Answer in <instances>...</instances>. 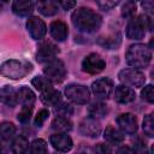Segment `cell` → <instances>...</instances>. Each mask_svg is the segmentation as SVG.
<instances>
[{
	"label": "cell",
	"mask_w": 154,
	"mask_h": 154,
	"mask_svg": "<svg viewBox=\"0 0 154 154\" xmlns=\"http://www.w3.org/2000/svg\"><path fill=\"white\" fill-rule=\"evenodd\" d=\"M136 8H137V5L135 1H125L122 6V10H120L122 17L131 19L136 14Z\"/></svg>",
	"instance_id": "cell-30"
},
{
	"label": "cell",
	"mask_w": 154,
	"mask_h": 154,
	"mask_svg": "<svg viewBox=\"0 0 154 154\" xmlns=\"http://www.w3.org/2000/svg\"><path fill=\"white\" fill-rule=\"evenodd\" d=\"M78 154H82V153H78Z\"/></svg>",
	"instance_id": "cell-43"
},
{
	"label": "cell",
	"mask_w": 154,
	"mask_h": 154,
	"mask_svg": "<svg viewBox=\"0 0 154 154\" xmlns=\"http://www.w3.org/2000/svg\"><path fill=\"white\" fill-rule=\"evenodd\" d=\"M136 99V94L135 90L130 87L126 85H117L114 89V100L118 103L125 105V103H130Z\"/></svg>",
	"instance_id": "cell-15"
},
{
	"label": "cell",
	"mask_w": 154,
	"mask_h": 154,
	"mask_svg": "<svg viewBox=\"0 0 154 154\" xmlns=\"http://www.w3.org/2000/svg\"><path fill=\"white\" fill-rule=\"evenodd\" d=\"M52 129L55 130L57 132H67L72 129V123L69 118L57 116L52 120Z\"/></svg>",
	"instance_id": "cell-25"
},
{
	"label": "cell",
	"mask_w": 154,
	"mask_h": 154,
	"mask_svg": "<svg viewBox=\"0 0 154 154\" xmlns=\"http://www.w3.org/2000/svg\"><path fill=\"white\" fill-rule=\"evenodd\" d=\"M147 29L152 30V17L149 16H136L129 19V23L126 25V37L129 40H142L146 36Z\"/></svg>",
	"instance_id": "cell-4"
},
{
	"label": "cell",
	"mask_w": 154,
	"mask_h": 154,
	"mask_svg": "<svg viewBox=\"0 0 154 154\" xmlns=\"http://www.w3.org/2000/svg\"><path fill=\"white\" fill-rule=\"evenodd\" d=\"M32 71V64L26 60L10 59L0 65V75L10 79H22Z\"/></svg>",
	"instance_id": "cell-2"
},
{
	"label": "cell",
	"mask_w": 154,
	"mask_h": 154,
	"mask_svg": "<svg viewBox=\"0 0 154 154\" xmlns=\"http://www.w3.org/2000/svg\"><path fill=\"white\" fill-rule=\"evenodd\" d=\"M43 73L52 83L53 82L54 83H60L66 77V69H65L64 63L60 59L55 58V59L45 64Z\"/></svg>",
	"instance_id": "cell-5"
},
{
	"label": "cell",
	"mask_w": 154,
	"mask_h": 154,
	"mask_svg": "<svg viewBox=\"0 0 154 154\" xmlns=\"http://www.w3.org/2000/svg\"><path fill=\"white\" fill-rule=\"evenodd\" d=\"M146 154H150V153H146Z\"/></svg>",
	"instance_id": "cell-42"
},
{
	"label": "cell",
	"mask_w": 154,
	"mask_h": 154,
	"mask_svg": "<svg viewBox=\"0 0 154 154\" xmlns=\"http://www.w3.org/2000/svg\"><path fill=\"white\" fill-rule=\"evenodd\" d=\"M28 149H29V141L26 140V137L22 135L16 136L11 144L12 153L13 154H26Z\"/></svg>",
	"instance_id": "cell-23"
},
{
	"label": "cell",
	"mask_w": 154,
	"mask_h": 154,
	"mask_svg": "<svg viewBox=\"0 0 154 154\" xmlns=\"http://www.w3.org/2000/svg\"><path fill=\"white\" fill-rule=\"evenodd\" d=\"M31 114H32V106H23L22 109L19 111V113L17 114V119L19 123L26 124V123H29Z\"/></svg>",
	"instance_id": "cell-33"
},
{
	"label": "cell",
	"mask_w": 154,
	"mask_h": 154,
	"mask_svg": "<svg viewBox=\"0 0 154 154\" xmlns=\"http://www.w3.org/2000/svg\"><path fill=\"white\" fill-rule=\"evenodd\" d=\"M116 122L123 134L134 135L138 129L137 118L132 113H122L117 117Z\"/></svg>",
	"instance_id": "cell-12"
},
{
	"label": "cell",
	"mask_w": 154,
	"mask_h": 154,
	"mask_svg": "<svg viewBox=\"0 0 154 154\" xmlns=\"http://www.w3.org/2000/svg\"><path fill=\"white\" fill-rule=\"evenodd\" d=\"M119 81L123 83V85H129L134 88H141L146 83V76L135 69H123L118 73Z\"/></svg>",
	"instance_id": "cell-6"
},
{
	"label": "cell",
	"mask_w": 154,
	"mask_h": 154,
	"mask_svg": "<svg viewBox=\"0 0 154 154\" xmlns=\"http://www.w3.org/2000/svg\"><path fill=\"white\" fill-rule=\"evenodd\" d=\"M116 154H136V150L129 146H120L116 150Z\"/></svg>",
	"instance_id": "cell-39"
},
{
	"label": "cell",
	"mask_w": 154,
	"mask_h": 154,
	"mask_svg": "<svg viewBox=\"0 0 154 154\" xmlns=\"http://www.w3.org/2000/svg\"><path fill=\"white\" fill-rule=\"evenodd\" d=\"M49 141H51V144L53 146L54 149H57L59 152H63V153H66V152L71 150L72 147H73L72 138L66 132H57V134H53L51 136Z\"/></svg>",
	"instance_id": "cell-13"
},
{
	"label": "cell",
	"mask_w": 154,
	"mask_h": 154,
	"mask_svg": "<svg viewBox=\"0 0 154 154\" xmlns=\"http://www.w3.org/2000/svg\"><path fill=\"white\" fill-rule=\"evenodd\" d=\"M54 112L57 116L59 117H65L69 118L70 116H72L73 113V108L71 105L65 103V102H59L57 106H54Z\"/></svg>",
	"instance_id": "cell-31"
},
{
	"label": "cell",
	"mask_w": 154,
	"mask_h": 154,
	"mask_svg": "<svg viewBox=\"0 0 154 154\" xmlns=\"http://www.w3.org/2000/svg\"><path fill=\"white\" fill-rule=\"evenodd\" d=\"M26 30L34 40H42L47 32V25L40 17L31 16L26 20Z\"/></svg>",
	"instance_id": "cell-11"
},
{
	"label": "cell",
	"mask_w": 154,
	"mask_h": 154,
	"mask_svg": "<svg viewBox=\"0 0 154 154\" xmlns=\"http://www.w3.org/2000/svg\"><path fill=\"white\" fill-rule=\"evenodd\" d=\"M71 22L78 31L91 34L100 29L102 18L99 13L89 7H78L72 12Z\"/></svg>",
	"instance_id": "cell-1"
},
{
	"label": "cell",
	"mask_w": 154,
	"mask_h": 154,
	"mask_svg": "<svg viewBox=\"0 0 154 154\" xmlns=\"http://www.w3.org/2000/svg\"><path fill=\"white\" fill-rule=\"evenodd\" d=\"M96 4H97V6H99L101 10H103V11H109V10H112L113 7H116L119 2H118V1H108V0H106V1H96Z\"/></svg>",
	"instance_id": "cell-37"
},
{
	"label": "cell",
	"mask_w": 154,
	"mask_h": 154,
	"mask_svg": "<svg viewBox=\"0 0 154 154\" xmlns=\"http://www.w3.org/2000/svg\"><path fill=\"white\" fill-rule=\"evenodd\" d=\"M37 48L38 49L36 53V60L42 64H46V63L55 59V55L59 53V47L49 40L42 41Z\"/></svg>",
	"instance_id": "cell-9"
},
{
	"label": "cell",
	"mask_w": 154,
	"mask_h": 154,
	"mask_svg": "<svg viewBox=\"0 0 154 154\" xmlns=\"http://www.w3.org/2000/svg\"><path fill=\"white\" fill-rule=\"evenodd\" d=\"M49 32H51V36L58 41V42H63L67 38V35H69V29H67V25L60 20V19H57V20H53L49 25Z\"/></svg>",
	"instance_id": "cell-16"
},
{
	"label": "cell",
	"mask_w": 154,
	"mask_h": 154,
	"mask_svg": "<svg viewBox=\"0 0 154 154\" xmlns=\"http://www.w3.org/2000/svg\"><path fill=\"white\" fill-rule=\"evenodd\" d=\"M17 99L18 102H20L23 106H32L36 96L35 93L26 85H22L18 90H17Z\"/></svg>",
	"instance_id": "cell-20"
},
{
	"label": "cell",
	"mask_w": 154,
	"mask_h": 154,
	"mask_svg": "<svg viewBox=\"0 0 154 154\" xmlns=\"http://www.w3.org/2000/svg\"><path fill=\"white\" fill-rule=\"evenodd\" d=\"M79 132L83 136H88L91 138L97 137L101 134V125L96 119L93 118H85L79 123Z\"/></svg>",
	"instance_id": "cell-14"
},
{
	"label": "cell",
	"mask_w": 154,
	"mask_h": 154,
	"mask_svg": "<svg viewBox=\"0 0 154 154\" xmlns=\"http://www.w3.org/2000/svg\"><path fill=\"white\" fill-rule=\"evenodd\" d=\"M113 88H114V83L108 77L99 78V79H96L91 83V91L100 100L107 99L112 94Z\"/></svg>",
	"instance_id": "cell-10"
},
{
	"label": "cell",
	"mask_w": 154,
	"mask_h": 154,
	"mask_svg": "<svg viewBox=\"0 0 154 154\" xmlns=\"http://www.w3.org/2000/svg\"><path fill=\"white\" fill-rule=\"evenodd\" d=\"M47 143L42 138L34 140L29 146V154H47Z\"/></svg>",
	"instance_id": "cell-29"
},
{
	"label": "cell",
	"mask_w": 154,
	"mask_h": 154,
	"mask_svg": "<svg viewBox=\"0 0 154 154\" xmlns=\"http://www.w3.org/2000/svg\"><path fill=\"white\" fill-rule=\"evenodd\" d=\"M141 96L143 100H146L147 102L149 103H153L154 102V91H153V85L152 84H147L142 91H141Z\"/></svg>",
	"instance_id": "cell-34"
},
{
	"label": "cell",
	"mask_w": 154,
	"mask_h": 154,
	"mask_svg": "<svg viewBox=\"0 0 154 154\" xmlns=\"http://www.w3.org/2000/svg\"><path fill=\"white\" fill-rule=\"evenodd\" d=\"M0 154H6V149L4 147V144L0 143Z\"/></svg>",
	"instance_id": "cell-41"
},
{
	"label": "cell",
	"mask_w": 154,
	"mask_h": 154,
	"mask_svg": "<svg viewBox=\"0 0 154 154\" xmlns=\"http://www.w3.org/2000/svg\"><path fill=\"white\" fill-rule=\"evenodd\" d=\"M96 154H112V148L107 143H97L95 147Z\"/></svg>",
	"instance_id": "cell-36"
},
{
	"label": "cell",
	"mask_w": 154,
	"mask_h": 154,
	"mask_svg": "<svg viewBox=\"0 0 154 154\" xmlns=\"http://www.w3.org/2000/svg\"><path fill=\"white\" fill-rule=\"evenodd\" d=\"M143 131L148 137H153L154 136V122H153V114H147L143 119Z\"/></svg>",
	"instance_id": "cell-32"
},
{
	"label": "cell",
	"mask_w": 154,
	"mask_h": 154,
	"mask_svg": "<svg viewBox=\"0 0 154 154\" xmlns=\"http://www.w3.org/2000/svg\"><path fill=\"white\" fill-rule=\"evenodd\" d=\"M31 84L40 91V93H43L51 88H53V83L46 77V76H35L32 79H31Z\"/></svg>",
	"instance_id": "cell-28"
},
{
	"label": "cell",
	"mask_w": 154,
	"mask_h": 154,
	"mask_svg": "<svg viewBox=\"0 0 154 154\" xmlns=\"http://www.w3.org/2000/svg\"><path fill=\"white\" fill-rule=\"evenodd\" d=\"M103 138L109 143H120L124 141V135L120 130L113 128L112 125H108L103 131Z\"/></svg>",
	"instance_id": "cell-24"
},
{
	"label": "cell",
	"mask_w": 154,
	"mask_h": 154,
	"mask_svg": "<svg viewBox=\"0 0 154 154\" xmlns=\"http://www.w3.org/2000/svg\"><path fill=\"white\" fill-rule=\"evenodd\" d=\"M40 99L47 106H57L61 100V95H60L59 90H57L54 88H51V89L41 93Z\"/></svg>",
	"instance_id": "cell-21"
},
{
	"label": "cell",
	"mask_w": 154,
	"mask_h": 154,
	"mask_svg": "<svg viewBox=\"0 0 154 154\" xmlns=\"http://www.w3.org/2000/svg\"><path fill=\"white\" fill-rule=\"evenodd\" d=\"M48 116H49L48 109H46V108L40 109V111L37 112L36 117H35V120H34L35 125H36V126H38V128H41V126L45 124V122L48 119Z\"/></svg>",
	"instance_id": "cell-35"
},
{
	"label": "cell",
	"mask_w": 154,
	"mask_h": 154,
	"mask_svg": "<svg viewBox=\"0 0 154 154\" xmlns=\"http://www.w3.org/2000/svg\"><path fill=\"white\" fill-rule=\"evenodd\" d=\"M106 67V61L97 53H90L82 60V70L89 75H97Z\"/></svg>",
	"instance_id": "cell-8"
},
{
	"label": "cell",
	"mask_w": 154,
	"mask_h": 154,
	"mask_svg": "<svg viewBox=\"0 0 154 154\" xmlns=\"http://www.w3.org/2000/svg\"><path fill=\"white\" fill-rule=\"evenodd\" d=\"M11 8L13 13H16L17 16L25 17V16H29L34 11V4L28 0H17L12 2Z\"/></svg>",
	"instance_id": "cell-19"
},
{
	"label": "cell",
	"mask_w": 154,
	"mask_h": 154,
	"mask_svg": "<svg viewBox=\"0 0 154 154\" xmlns=\"http://www.w3.org/2000/svg\"><path fill=\"white\" fill-rule=\"evenodd\" d=\"M126 63L132 66L135 70L137 69H146L152 60V52L146 45L136 43L129 47L125 54Z\"/></svg>",
	"instance_id": "cell-3"
},
{
	"label": "cell",
	"mask_w": 154,
	"mask_h": 154,
	"mask_svg": "<svg viewBox=\"0 0 154 154\" xmlns=\"http://www.w3.org/2000/svg\"><path fill=\"white\" fill-rule=\"evenodd\" d=\"M37 6V10L40 13H42L43 16L46 17H51V16H54L57 12H58V8H59V4L57 1H53V0H46V1H38L36 4Z\"/></svg>",
	"instance_id": "cell-22"
},
{
	"label": "cell",
	"mask_w": 154,
	"mask_h": 154,
	"mask_svg": "<svg viewBox=\"0 0 154 154\" xmlns=\"http://www.w3.org/2000/svg\"><path fill=\"white\" fill-rule=\"evenodd\" d=\"M87 112L89 114V118H93V119L97 120V119L103 118L108 113V107L102 101H95V102H91L88 106Z\"/></svg>",
	"instance_id": "cell-18"
},
{
	"label": "cell",
	"mask_w": 154,
	"mask_h": 154,
	"mask_svg": "<svg viewBox=\"0 0 154 154\" xmlns=\"http://www.w3.org/2000/svg\"><path fill=\"white\" fill-rule=\"evenodd\" d=\"M16 125L11 122H2L0 124V138L4 141L11 140L16 135Z\"/></svg>",
	"instance_id": "cell-26"
},
{
	"label": "cell",
	"mask_w": 154,
	"mask_h": 154,
	"mask_svg": "<svg viewBox=\"0 0 154 154\" xmlns=\"http://www.w3.org/2000/svg\"><path fill=\"white\" fill-rule=\"evenodd\" d=\"M141 5H142L143 10L148 13V16H149V17H152V13H153V10H154V4H153V1L147 0V1H143Z\"/></svg>",
	"instance_id": "cell-38"
},
{
	"label": "cell",
	"mask_w": 154,
	"mask_h": 154,
	"mask_svg": "<svg viewBox=\"0 0 154 154\" xmlns=\"http://www.w3.org/2000/svg\"><path fill=\"white\" fill-rule=\"evenodd\" d=\"M97 43L102 47H106L108 49H116L119 45H120V35L118 34L116 36V34L109 35V36H105V37H99Z\"/></svg>",
	"instance_id": "cell-27"
},
{
	"label": "cell",
	"mask_w": 154,
	"mask_h": 154,
	"mask_svg": "<svg viewBox=\"0 0 154 154\" xmlns=\"http://www.w3.org/2000/svg\"><path fill=\"white\" fill-rule=\"evenodd\" d=\"M58 4H59V6H61L64 10H71V8H73V7L77 5L76 1H59Z\"/></svg>",
	"instance_id": "cell-40"
},
{
	"label": "cell",
	"mask_w": 154,
	"mask_h": 154,
	"mask_svg": "<svg viewBox=\"0 0 154 154\" xmlns=\"http://www.w3.org/2000/svg\"><path fill=\"white\" fill-rule=\"evenodd\" d=\"M0 102L10 107L17 106V90L12 85H4L2 88H0Z\"/></svg>",
	"instance_id": "cell-17"
},
{
	"label": "cell",
	"mask_w": 154,
	"mask_h": 154,
	"mask_svg": "<svg viewBox=\"0 0 154 154\" xmlns=\"http://www.w3.org/2000/svg\"><path fill=\"white\" fill-rule=\"evenodd\" d=\"M65 95L66 97L77 105H85L89 101V90L83 84L71 83L65 87Z\"/></svg>",
	"instance_id": "cell-7"
}]
</instances>
